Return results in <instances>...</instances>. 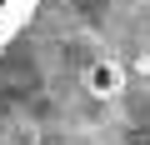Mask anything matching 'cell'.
Returning <instances> with one entry per match:
<instances>
[{
	"mask_svg": "<svg viewBox=\"0 0 150 145\" xmlns=\"http://www.w3.org/2000/svg\"><path fill=\"white\" fill-rule=\"evenodd\" d=\"M40 5V0H0V50H5L15 40V30L30 20V10Z\"/></svg>",
	"mask_w": 150,
	"mask_h": 145,
	"instance_id": "cell-1",
	"label": "cell"
}]
</instances>
